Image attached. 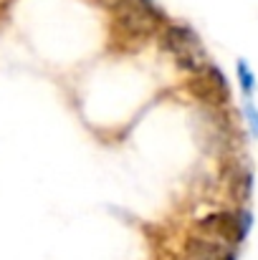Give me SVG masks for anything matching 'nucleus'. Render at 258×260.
<instances>
[{"label": "nucleus", "mask_w": 258, "mask_h": 260, "mask_svg": "<svg viewBox=\"0 0 258 260\" xmlns=\"http://www.w3.org/2000/svg\"><path fill=\"white\" fill-rule=\"evenodd\" d=\"M246 116H248V121H251V129L258 134V111L253 109V104H248V106H246Z\"/></svg>", "instance_id": "7"}, {"label": "nucleus", "mask_w": 258, "mask_h": 260, "mask_svg": "<svg viewBox=\"0 0 258 260\" xmlns=\"http://www.w3.org/2000/svg\"><path fill=\"white\" fill-rule=\"evenodd\" d=\"M246 225H248L246 220L241 222L231 212H215V215H210V217H205L200 222V230H203V235L218 238L223 243H236V240H241L246 235V230H248Z\"/></svg>", "instance_id": "4"}, {"label": "nucleus", "mask_w": 258, "mask_h": 260, "mask_svg": "<svg viewBox=\"0 0 258 260\" xmlns=\"http://www.w3.org/2000/svg\"><path fill=\"white\" fill-rule=\"evenodd\" d=\"M187 258L190 260H233V250L228 243L210 238V235H195L187 240Z\"/></svg>", "instance_id": "5"}, {"label": "nucleus", "mask_w": 258, "mask_h": 260, "mask_svg": "<svg viewBox=\"0 0 258 260\" xmlns=\"http://www.w3.org/2000/svg\"><path fill=\"white\" fill-rule=\"evenodd\" d=\"M190 91H192L200 101H205V104H210V106H223V104H228V99H231V88H228L225 76H223L215 66H210V63H208L203 71L192 74Z\"/></svg>", "instance_id": "3"}, {"label": "nucleus", "mask_w": 258, "mask_h": 260, "mask_svg": "<svg viewBox=\"0 0 258 260\" xmlns=\"http://www.w3.org/2000/svg\"><path fill=\"white\" fill-rule=\"evenodd\" d=\"M238 81H241V88L251 96L253 93V88H256V79H253V74H251V69H248V63L246 61H238Z\"/></svg>", "instance_id": "6"}, {"label": "nucleus", "mask_w": 258, "mask_h": 260, "mask_svg": "<svg viewBox=\"0 0 258 260\" xmlns=\"http://www.w3.org/2000/svg\"><path fill=\"white\" fill-rule=\"evenodd\" d=\"M162 48L175 58V63L185 71H203L208 66V56L197 33L187 25H167L162 33Z\"/></svg>", "instance_id": "2"}, {"label": "nucleus", "mask_w": 258, "mask_h": 260, "mask_svg": "<svg viewBox=\"0 0 258 260\" xmlns=\"http://www.w3.org/2000/svg\"><path fill=\"white\" fill-rule=\"evenodd\" d=\"M111 15L114 30H119L127 41H145L165 23V15L155 8L152 0H122Z\"/></svg>", "instance_id": "1"}]
</instances>
